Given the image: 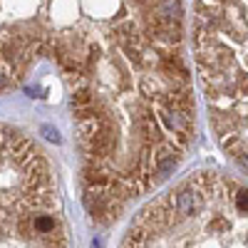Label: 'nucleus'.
Here are the masks:
<instances>
[{
  "label": "nucleus",
  "mask_w": 248,
  "mask_h": 248,
  "mask_svg": "<svg viewBox=\"0 0 248 248\" xmlns=\"http://www.w3.org/2000/svg\"><path fill=\"white\" fill-rule=\"evenodd\" d=\"M67 94L82 201L107 226L164 184L196 134L181 0H0V94Z\"/></svg>",
  "instance_id": "obj_1"
},
{
  "label": "nucleus",
  "mask_w": 248,
  "mask_h": 248,
  "mask_svg": "<svg viewBox=\"0 0 248 248\" xmlns=\"http://www.w3.org/2000/svg\"><path fill=\"white\" fill-rule=\"evenodd\" d=\"M122 248H248V184L196 171L149 201Z\"/></svg>",
  "instance_id": "obj_2"
},
{
  "label": "nucleus",
  "mask_w": 248,
  "mask_h": 248,
  "mask_svg": "<svg viewBox=\"0 0 248 248\" xmlns=\"http://www.w3.org/2000/svg\"><path fill=\"white\" fill-rule=\"evenodd\" d=\"M194 65L221 149L248 174V0H194Z\"/></svg>",
  "instance_id": "obj_3"
},
{
  "label": "nucleus",
  "mask_w": 248,
  "mask_h": 248,
  "mask_svg": "<svg viewBox=\"0 0 248 248\" xmlns=\"http://www.w3.org/2000/svg\"><path fill=\"white\" fill-rule=\"evenodd\" d=\"M0 248H70L52 164L8 124H0Z\"/></svg>",
  "instance_id": "obj_4"
}]
</instances>
